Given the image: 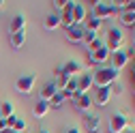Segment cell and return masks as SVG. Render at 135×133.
<instances>
[{
    "label": "cell",
    "mask_w": 135,
    "mask_h": 133,
    "mask_svg": "<svg viewBox=\"0 0 135 133\" xmlns=\"http://www.w3.org/2000/svg\"><path fill=\"white\" fill-rule=\"evenodd\" d=\"M35 84H37V75L35 73H28V75L17 77L15 88H17V92H22V94H30L32 90H35Z\"/></svg>",
    "instance_id": "6"
},
{
    "label": "cell",
    "mask_w": 135,
    "mask_h": 133,
    "mask_svg": "<svg viewBox=\"0 0 135 133\" xmlns=\"http://www.w3.org/2000/svg\"><path fill=\"white\" fill-rule=\"evenodd\" d=\"M73 2L71 0H54L52 2V7H54V11H56V15H60V13H64L66 9H69Z\"/></svg>",
    "instance_id": "25"
},
{
    "label": "cell",
    "mask_w": 135,
    "mask_h": 133,
    "mask_svg": "<svg viewBox=\"0 0 135 133\" xmlns=\"http://www.w3.org/2000/svg\"><path fill=\"white\" fill-rule=\"evenodd\" d=\"M92 88V77L88 75V73H84V75H79L77 77V92H75V97H81V94H88V90ZM73 97V99H75Z\"/></svg>",
    "instance_id": "12"
},
{
    "label": "cell",
    "mask_w": 135,
    "mask_h": 133,
    "mask_svg": "<svg viewBox=\"0 0 135 133\" xmlns=\"http://www.w3.org/2000/svg\"><path fill=\"white\" fill-rule=\"evenodd\" d=\"M120 24L127 26V28H133L135 26V13L133 11H122L120 13Z\"/></svg>",
    "instance_id": "20"
},
{
    "label": "cell",
    "mask_w": 135,
    "mask_h": 133,
    "mask_svg": "<svg viewBox=\"0 0 135 133\" xmlns=\"http://www.w3.org/2000/svg\"><path fill=\"white\" fill-rule=\"evenodd\" d=\"M129 129V116L116 112L109 116V125H107V133H124Z\"/></svg>",
    "instance_id": "4"
},
{
    "label": "cell",
    "mask_w": 135,
    "mask_h": 133,
    "mask_svg": "<svg viewBox=\"0 0 135 133\" xmlns=\"http://www.w3.org/2000/svg\"><path fill=\"white\" fill-rule=\"evenodd\" d=\"M109 62H112V64H109L112 69L120 73V71L124 69V66L131 62V58H129V54L124 52V49H120V52H114V54H109Z\"/></svg>",
    "instance_id": "7"
},
{
    "label": "cell",
    "mask_w": 135,
    "mask_h": 133,
    "mask_svg": "<svg viewBox=\"0 0 135 133\" xmlns=\"http://www.w3.org/2000/svg\"><path fill=\"white\" fill-rule=\"evenodd\" d=\"M2 4H4V2H2V0H0V9H2Z\"/></svg>",
    "instance_id": "35"
},
{
    "label": "cell",
    "mask_w": 135,
    "mask_h": 133,
    "mask_svg": "<svg viewBox=\"0 0 135 133\" xmlns=\"http://www.w3.org/2000/svg\"><path fill=\"white\" fill-rule=\"evenodd\" d=\"M62 71H64L66 75H71V77H75V73H79V71H81V64H79L77 60H69V62H64V66H62Z\"/></svg>",
    "instance_id": "18"
},
{
    "label": "cell",
    "mask_w": 135,
    "mask_h": 133,
    "mask_svg": "<svg viewBox=\"0 0 135 133\" xmlns=\"http://www.w3.org/2000/svg\"><path fill=\"white\" fill-rule=\"evenodd\" d=\"M90 77H92V86H97V88H109L114 82H118L120 73L114 71L112 66H99Z\"/></svg>",
    "instance_id": "1"
},
{
    "label": "cell",
    "mask_w": 135,
    "mask_h": 133,
    "mask_svg": "<svg viewBox=\"0 0 135 133\" xmlns=\"http://www.w3.org/2000/svg\"><path fill=\"white\" fill-rule=\"evenodd\" d=\"M116 13L114 4L112 2H103V0H97V2H92V17H97L99 22H103V20H109L112 15Z\"/></svg>",
    "instance_id": "3"
},
{
    "label": "cell",
    "mask_w": 135,
    "mask_h": 133,
    "mask_svg": "<svg viewBox=\"0 0 135 133\" xmlns=\"http://www.w3.org/2000/svg\"><path fill=\"white\" fill-rule=\"evenodd\" d=\"M124 133H135V129H127V131H124Z\"/></svg>",
    "instance_id": "32"
},
{
    "label": "cell",
    "mask_w": 135,
    "mask_h": 133,
    "mask_svg": "<svg viewBox=\"0 0 135 133\" xmlns=\"http://www.w3.org/2000/svg\"><path fill=\"white\" fill-rule=\"evenodd\" d=\"M103 43H105V47H107L109 54L120 52V49L124 47V35H122V30L116 28V26L107 28V32H105V41H103Z\"/></svg>",
    "instance_id": "2"
},
{
    "label": "cell",
    "mask_w": 135,
    "mask_h": 133,
    "mask_svg": "<svg viewBox=\"0 0 135 133\" xmlns=\"http://www.w3.org/2000/svg\"><path fill=\"white\" fill-rule=\"evenodd\" d=\"M66 101V97H64V92L62 90H58L54 97H52V101H49V110H52V107H60L62 103Z\"/></svg>",
    "instance_id": "26"
},
{
    "label": "cell",
    "mask_w": 135,
    "mask_h": 133,
    "mask_svg": "<svg viewBox=\"0 0 135 133\" xmlns=\"http://www.w3.org/2000/svg\"><path fill=\"white\" fill-rule=\"evenodd\" d=\"M41 133H49V131H47V129H43V131H41Z\"/></svg>",
    "instance_id": "34"
},
{
    "label": "cell",
    "mask_w": 135,
    "mask_h": 133,
    "mask_svg": "<svg viewBox=\"0 0 135 133\" xmlns=\"http://www.w3.org/2000/svg\"><path fill=\"white\" fill-rule=\"evenodd\" d=\"M124 11H133V13H135V0H131V2H127Z\"/></svg>",
    "instance_id": "29"
},
{
    "label": "cell",
    "mask_w": 135,
    "mask_h": 133,
    "mask_svg": "<svg viewBox=\"0 0 135 133\" xmlns=\"http://www.w3.org/2000/svg\"><path fill=\"white\" fill-rule=\"evenodd\" d=\"M109 99H112V90L109 88H97V92L92 97V103L99 105V107H103V105L109 103Z\"/></svg>",
    "instance_id": "13"
},
{
    "label": "cell",
    "mask_w": 135,
    "mask_h": 133,
    "mask_svg": "<svg viewBox=\"0 0 135 133\" xmlns=\"http://www.w3.org/2000/svg\"><path fill=\"white\" fill-rule=\"evenodd\" d=\"M66 13H69V20L73 26H81L84 20L88 17V13H86V7H84L81 2H73L69 9H66Z\"/></svg>",
    "instance_id": "5"
},
{
    "label": "cell",
    "mask_w": 135,
    "mask_h": 133,
    "mask_svg": "<svg viewBox=\"0 0 135 133\" xmlns=\"http://www.w3.org/2000/svg\"><path fill=\"white\" fill-rule=\"evenodd\" d=\"M99 127H101V118H99V114H92V112L84 114V129H86L88 133H97Z\"/></svg>",
    "instance_id": "9"
},
{
    "label": "cell",
    "mask_w": 135,
    "mask_h": 133,
    "mask_svg": "<svg viewBox=\"0 0 135 133\" xmlns=\"http://www.w3.org/2000/svg\"><path fill=\"white\" fill-rule=\"evenodd\" d=\"M62 133H79V129L77 127H69V129H64Z\"/></svg>",
    "instance_id": "31"
},
{
    "label": "cell",
    "mask_w": 135,
    "mask_h": 133,
    "mask_svg": "<svg viewBox=\"0 0 135 133\" xmlns=\"http://www.w3.org/2000/svg\"><path fill=\"white\" fill-rule=\"evenodd\" d=\"M24 30H26V17H24L22 13L13 15V20L9 22V32L15 35V32H24Z\"/></svg>",
    "instance_id": "15"
},
{
    "label": "cell",
    "mask_w": 135,
    "mask_h": 133,
    "mask_svg": "<svg viewBox=\"0 0 135 133\" xmlns=\"http://www.w3.org/2000/svg\"><path fill=\"white\" fill-rule=\"evenodd\" d=\"M131 32H133V39H135V26H133V28H131Z\"/></svg>",
    "instance_id": "33"
},
{
    "label": "cell",
    "mask_w": 135,
    "mask_h": 133,
    "mask_svg": "<svg viewBox=\"0 0 135 133\" xmlns=\"http://www.w3.org/2000/svg\"><path fill=\"white\" fill-rule=\"evenodd\" d=\"M47 112H49V103L47 101H37V105L32 107V114H35L37 118H43Z\"/></svg>",
    "instance_id": "21"
},
{
    "label": "cell",
    "mask_w": 135,
    "mask_h": 133,
    "mask_svg": "<svg viewBox=\"0 0 135 133\" xmlns=\"http://www.w3.org/2000/svg\"><path fill=\"white\" fill-rule=\"evenodd\" d=\"M13 112H15V105L11 103V101H4V103H0V118H11L13 116Z\"/></svg>",
    "instance_id": "22"
},
{
    "label": "cell",
    "mask_w": 135,
    "mask_h": 133,
    "mask_svg": "<svg viewBox=\"0 0 135 133\" xmlns=\"http://www.w3.org/2000/svg\"><path fill=\"white\" fill-rule=\"evenodd\" d=\"M88 62L90 64H99V66H105V62H109L107 47H101V49H97V52H88Z\"/></svg>",
    "instance_id": "8"
},
{
    "label": "cell",
    "mask_w": 135,
    "mask_h": 133,
    "mask_svg": "<svg viewBox=\"0 0 135 133\" xmlns=\"http://www.w3.org/2000/svg\"><path fill=\"white\" fill-rule=\"evenodd\" d=\"M43 26H45L47 30H56V28H60V15H56V13L47 15L45 22H43Z\"/></svg>",
    "instance_id": "19"
},
{
    "label": "cell",
    "mask_w": 135,
    "mask_h": 133,
    "mask_svg": "<svg viewBox=\"0 0 135 133\" xmlns=\"http://www.w3.org/2000/svg\"><path fill=\"white\" fill-rule=\"evenodd\" d=\"M129 73H131V86H133V92H135V56H133V62H131ZM133 103H135V97H133Z\"/></svg>",
    "instance_id": "28"
},
{
    "label": "cell",
    "mask_w": 135,
    "mask_h": 133,
    "mask_svg": "<svg viewBox=\"0 0 135 133\" xmlns=\"http://www.w3.org/2000/svg\"><path fill=\"white\" fill-rule=\"evenodd\" d=\"M26 120L20 118V116H11V118H7V131H13V133H24L26 131Z\"/></svg>",
    "instance_id": "11"
},
{
    "label": "cell",
    "mask_w": 135,
    "mask_h": 133,
    "mask_svg": "<svg viewBox=\"0 0 135 133\" xmlns=\"http://www.w3.org/2000/svg\"><path fill=\"white\" fill-rule=\"evenodd\" d=\"M71 101H73L75 110H77V112H81V114H88V112H90V107H92V97H90V94L75 97V99H71Z\"/></svg>",
    "instance_id": "10"
},
{
    "label": "cell",
    "mask_w": 135,
    "mask_h": 133,
    "mask_svg": "<svg viewBox=\"0 0 135 133\" xmlns=\"http://www.w3.org/2000/svg\"><path fill=\"white\" fill-rule=\"evenodd\" d=\"M101 47H105V43H103V39H94V41H90L88 43V52H97V49H101Z\"/></svg>",
    "instance_id": "27"
},
{
    "label": "cell",
    "mask_w": 135,
    "mask_h": 133,
    "mask_svg": "<svg viewBox=\"0 0 135 133\" xmlns=\"http://www.w3.org/2000/svg\"><path fill=\"white\" fill-rule=\"evenodd\" d=\"M24 43H26V30H24V32H15V35H11V45H13L15 49L24 47Z\"/></svg>",
    "instance_id": "24"
},
{
    "label": "cell",
    "mask_w": 135,
    "mask_h": 133,
    "mask_svg": "<svg viewBox=\"0 0 135 133\" xmlns=\"http://www.w3.org/2000/svg\"><path fill=\"white\" fill-rule=\"evenodd\" d=\"M4 131H7V120L0 118V133H4Z\"/></svg>",
    "instance_id": "30"
},
{
    "label": "cell",
    "mask_w": 135,
    "mask_h": 133,
    "mask_svg": "<svg viewBox=\"0 0 135 133\" xmlns=\"http://www.w3.org/2000/svg\"><path fill=\"white\" fill-rule=\"evenodd\" d=\"M56 86H58V90H64V86L66 84H69V82H71V75H66L62 69H56Z\"/></svg>",
    "instance_id": "17"
},
{
    "label": "cell",
    "mask_w": 135,
    "mask_h": 133,
    "mask_svg": "<svg viewBox=\"0 0 135 133\" xmlns=\"http://www.w3.org/2000/svg\"><path fill=\"white\" fill-rule=\"evenodd\" d=\"M84 22H86V24H84V30H88V32H97V30L101 28V22H99L97 17H92V15H88Z\"/></svg>",
    "instance_id": "23"
},
{
    "label": "cell",
    "mask_w": 135,
    "mask_h": 133,
    "mask_svg": "<svg viewBox=\"0 0 135 133\" xmlns=\"http://www.w3.org/2000/svg\"><path fill=\"white\" fill-rule=\"evenodd\" d=\"M58 92V86H56V82L52 79V82H47V84L43 86V90H41V97H39V101H52V97Z\"/></svg>",
    "instance_id": "16"
},
{
    "label": "cell",
    "mask_w": 135,
    "mask_h": 133,
    "mask_svg": "<svg viewBox=\"0 0 135 133\" xmlns=\"http://www.w3.org/2000/svg\"><path fill=\"white\" fill-rule=\"evenodd\" d=\"M84 35H86L84 24H81V26H71V28H66V39H69L71 43H84Z\"/></svg>",
    "instance_id": "14"
}]
</instances>
